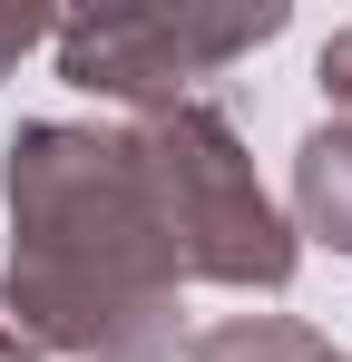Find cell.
Returning <instances> with one entry per match:
<instances>
[{"instance_id": "cell-1", "label": "cell", "mask_w": 352, "mask_h": 362, "mask_svg": "<svg viewBox=\"0 0 352 362\" xmlns=\"http://www.w3.org/2000/svg\"><path fill=\"white\" fill-rule=\"evenodd\" d=\"M176 245L147 196L127 127L30 118L10 127V333L30 353L78 362H167L176 313Z\"/></svg>"}, {"instance_id": "cell-5", "label": "cell", "mask_w": 352, "mask_h": 362, "mask_svg": "<svg viewBox=\"0 0 352 362\" xmlns=\"http://www.w3.org/2000/svg\"><path fill=\"white\" fill-rule=\"evenodd\" d=\"M186 362H352L333 333H313V323H284V313H245V323H216V333H196Z\"/></svg>"}, {"instance_id": "cell-2", "label": "cell", "mask_w": 352, "mask_h": 362, "mask_svg": "<svg viewBox=\"0 0 352 362\" xmlns=\"http://www.w3.org/2000/svg\"><path fill=\"white\" fill-rule=\"evenodd\" d=\"M127 147L147 167V196L167 216L186 284H235V294H284L293 284L303 235L264 196L254 157H245V127L225 108L186 98V108H157V118H127Z\"/></svg>"}, {"instance_id": "cell-3", "label": "cell", "mask_w": 352, "mask_h": 362, "mask_svg": "<svg viewBox=\"0 0 352 362\" xmlns=\"http://www.w3.org/2000/svg\"><path fill=\"white\" fill-rule=\"evenodd\" d=\"M284 0H176V10H78L59 20L49 49L59 78L108 98L127 118H157V108H186L196 78H216L225 59L284 40Z\"/></svg>"}, {"instance_id": "cell-8", "label": "cell", "mask_w": 352, "mask_h": 362, "mask_svg": "<svg viewBox=\"0 0 352 362\" xmlns=\"http://www.w3.org/2000/svg\"><path fill=\"white\" fill-rule=\"evenodd\" d=\"M0 362H40V353H30V343H20V333H10V323H0Z\"/></svg>"}, {"instance_id": "cell-6", "label": "cell", "mask_w": 352, "mask_h": 362, "mask_svg": "<svg viewBox=\"0 0 352 362\" xmlns=\"http://www.w3.org/2000/svg\"><path fill=\"white\" fill-rule=\"evenodd\" d=\"M313 78H323V108L352 127V30H333L323 40V59H313Z\"/></svg>"}, {"instance_id": "cell-4", "label": "cell", "mask_w": 352, "mask_h": 362, "mask_svg": "<svg viewBox=\"0 0 352 362\" xmlns=\"http://www.w3.org/2000/svg\"><path fill=\"white\" fill-rule=\"evenodd\" d=\"M293 235L352 255V127L343 118H323L293 147Z\"/></svg>"}, {"instance_id": "cell-7", "label": "cell", "mask_w": 352, "mask_h": 362, "mask_svg": "<svg viewBox=\"0 0 352 362\" xmlns=\"http://www.w3.org/2000/svg\"><path fill=\"white\" fill-rule=\"evenodd\" d=\"M49 30H59L49 10H10V0H0V78H10V69H20V59H30V49H40Z\"/></svg>"}]
</instances>
